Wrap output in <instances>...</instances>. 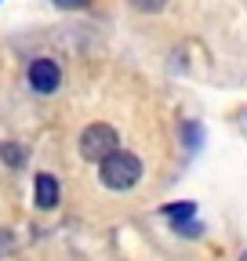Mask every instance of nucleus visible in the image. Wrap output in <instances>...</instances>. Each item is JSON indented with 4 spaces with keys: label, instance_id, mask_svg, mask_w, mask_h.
<instances>
[{
    "label": "nucleus",
    "instance_id": "obj_1",
    "mask_svg": "<svg viewBox=\"0 0 247 261\" xmlns=\"http://www.w3.org/2000/svg\"><path fill=\"white\" fill-rule=\"evenodd\" d=\"M142 178V160L135 152H124V149H113L98 160V181L113 192H128L135 189Z\"/></svg>",
    "mask_w": 247,
    "mask_h": 261
},
{
    "label": "nucleus",
    "instance_id": "obj_2",
    "mask_svg": "<svg viewBox=\"0 0 247 261\" xmlns=\"http://www.w3.org/2000/svg\"><path fill=\"white\" fill-rule=\"evenodd\" d=\"M120 142H116V130L109 123H87L84 127V135H80V156L91 160V163H98L106 152H113Z\"/></svg>",
    "mask_w": 247,
    "mask_h": 261
},
{
    "label": "nucleus",
    "instance_id": "obj_3",
    "mask_svg": "<svg viewBox=\"0 0 247 261\" xmlns=\"http://www.w3.org/2000/svg\"><path fill=\"white\" fill-rule=\"evenodd\" d=\"M29 87H33L37 94H55L62 87V69L55 58H33L29 62Z\"/></svg>",
    "mask_w": 247,
    "mask_h": 261
},
{
    "label": "nucleus",
    "instance_id": "obj_4",
    "mask_svg": "<svg viewBox=\"0 0 247 261\" xmlns=\"http://www.w3.org/2000/svg\"><path fill=\"white\" fill-rule=\"evenodd\" d=\"M164 214L175 221V228H178L182 236H196V232H200V225L193 221V218H196V203H193V200L171 203V207H164Z\"/></svg>",
    "mask_w": 247,
    "mask_h": 261
},
{
    "label": "nucleus",
    "instance_id": "obj_5",
    "mask_svg": "<svg viewBox=\"0 0 247 261\" xmlns=\"http://www.w3.org/2000/svg\"><path fill=\"white\" fill-rule=\"evenodd\" d=\"M33 196H37V207H40V211L58 207V196H62L58 178H55V174H47V171H40V174H37V181H33Z\"/></svg>",
    "mask_w": 247,
    "mask_h": 261
},
{
    "label": "nucleus",
    "instance_id": "obj_6",
    "mask_svg": "<svg viewBox=\"0 0 247 261\" xmlns=\"http://www.w3.org/2000/svg\"><path fill=\"white\" fill-rule=\"evenodd\" d=\"M0 160H4L8 163V167H22V163H26V149L18 145V142H0Z\"/></svg>",
    "mask_w": 247,
    "mask_h": 261
},
{
    "label": "nucleus",
    "instance_id": "obj_7",
    "mask_svg": "<svg viewBox=\"0 0 247 261\" xmlns=\"http://www.w3.org/2000/svg\"><path fill=\"white\" fill-rule=\"evenodd\" d=\"M128 4H131L135 11H145V15H157V11H164V4H167V0H128Z\"/></svg>",
    "mask_w": 247,
    "mask_h": 261
},
{
    "label": "nucleus",
    "instance_id": "obj_8",
    "mask_svg": "<svg viewBox=\"0 0 247 261\" xmlns=\"http://www.w3.org/2000/svg\"><path fill=\"white\" fill-rule=\"evenodd\" d=\"M55 4H58V8H69V11H73V8H91L95 0H55Z\"/></svg>",
    "mask_w": 247,
    "mask_h": 261
},
{
    "label": "nucleus",
    "instance_id": "obj_9",
    "mask_svg": "<svg viewBox=\"0 0 247 261\" xmlns=\"http://www.w3.org/2000/svg\"><path fill=\"white\" fill-rule=\"evenodd\" d=\"M240 261H247V254H243V257H240Z\"/></svg>",
    "mask_w": 247,
    "mask_h": 261
}]
</instances>
